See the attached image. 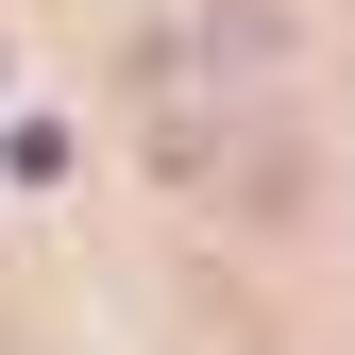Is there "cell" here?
<instances>
[{"label": "cell", "mask_w": 355, "mask_h": 355, "mask_svg": "<svg viewBox=\"0 0 355 355\" xmlns=\"http://www.w3.org/2000/svg\"><path fill=\"white\" fill-rule=\"evenodd\" d=\"M136 85H288V0H187V17H153Z\"/></svg>", "instance_id": "6da1fadb"}]
</instances>
